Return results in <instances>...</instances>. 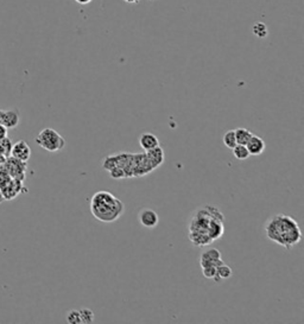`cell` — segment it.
Wrapping results in <instances>:
<instances>
[{
    "mask_svg": "<svg viewBox=\"0 0 304 324\" xmlns=\"http://www.w3.org/2000/svg\"><path fill=\"white\" fill-rule=\"evenodd\" d=\"M225 233V216L214 206L197 208L189 220V240L196 247L209 246L222 238Z\"/></svg>",
    "mask_w": 304,
    "mask_h": 324,
    "instance_id": "1",
    "label": "cell"
},
{
    "mask_svg": "<svg viewBox=\"0 0 304 324\" xmlns=\"http://www.w3.org/2000/svg\"><path fill=\"white\" fill-rule=\"evenodd\" d=\"M265 235L269 240L285 249H291L302 240L300 225L289 215L276 214L265 224Z\"/></svg>",
    "mask_w": 304,
    "mask_h": 324,
    "instance_id": "2",
    "label": "cell"
},
{
    "mask_svg": "<svg viewBox=\"0 0 304 324\" xmlns=\"http://www.w3.org/2000/svg\"><path fill=\"white\" fill-rule=\"evenodd\" d=\"M90 212L98 221L112 224L125 212V204L117 196L107 190H100L90 198Z\"/></svg>",
    "mask_w": 304,
    "mask_h": 324,
    "instance_id": "3",
    "label": "cell"
},
{
    "mask_svg": "<svg viewBox=\"0 0 304 324\" xmlns=\"http://www.w3.org/2000/svg\"><path fill=\"white\" fill-rule=\"evenodd\" d=\"M34 140H36L37 145L41 146L43 150L52 153L60 152L67 145L65 138L58 133L57 131H55L54 129H50V127L42 130Z\"/></svg>",
    "mask_w": 304,
    "mask_h": 324,
    "instance_id": "4",
    "label": "cell"
},
{
    "mask_svg": "<svg viewBox=\"0 0 304 324\" xmlns=\"http://www.w3.org/2000/svg\"><path fill=\"white\" fill-rule=\"evenodd\" d=\"M101 166L106 171L112 168H119L124 171L126 178H133V153L118 152L109 155L103 158Z\"/></svg>",
    "mask_w": 304,
    "mask_h": 324,
    "instance_id": "5",
    "label": "cell"
},
{
    "mask_svg": "<svg viewBox=\"0 0 304 324\" xmlns=\"http://www.w3.org/2000/svg\"><path fill=\"white\" fill-rule=\"evenodd\" d=\"M221 264H223V260L221 258V252L217 248L207 249L200 257V266L201 268L208 266L218 267Z\"/></svg>",
    "mask_w": 304,
    "mask_h": 324,
    "instance_id": "6",
    "label": "cell"
},
{
    "mask_svg": "<svg viewBox=\"0 0 304 324\" xmlns=\"http://www.w3.org/2000/svg\"><path fill=\"white\" fill-rule=\"evenodd\" d=\"M138 220H139L140 225L148 229H153L159 224L158 214L151 208L141 209L138 214Z\"/></svg>",
    "mask_w": 304,
    "mask_h": 324,
    "instance_id": "7",
    "label": "cell"
},
{
    "mask_svg": "<svg viewBox=\"0 0 304 324\" xmlns=\"http://www.w3.org/2000/svg\"><path fill=\"white\" fill-rule=\"evenodd\" d=\"M11 156L15 159H17V161L26 163V162H29V159H30L31 157L30 146L28 145V143L24 142V140H19V142L15 143L11 148Z\"/></svg>",
    "mask_w": 304,
    "mask_h": 324,
    "instance_id": "8",
    "label": "cell"
},
{
    "mask_svg": "<svg viewBox=\"0 0 304 324\" xmlns=\"http://www.w3.org/2000/svg\"><path fill=\"white\" fill-rule=\"evenodd\" d=\"M20 118L17 111L9 110V111H0V124L4 125L7 130L16 129L19 125Z\"/></svg>",
    "mask_w": 304,
    "mask_h": 324,
    "instance_id": "9",
    "label": "cell"
},
{
    "mask_svg": "<svg viewBox=\"0 0 304 324\" xmlns=\"http://www.w3.org/2000/svg\"><path fill=\"white\" fill-rule=\"evenodd\" d=\"M246 147L247 150H249L250 156H259L265 151L266 144L265 142H264L263 138L252 134L249 143L246 144Z\"/></svg>",
    "mask_w": 304,
    "mask_h": 324,
    "instance_id": "10",
    "label": "cell"
},
{
    "mask_svg": "<svg viewBox=\"0 0 304 324\" xmlns=\"http://www.w3.org/2000/svg\"><path fill=\"white\" fill-rule=\"evenodd\" d=\"M145 152H146V155H148L149 161H150L151 165L153 166L154 170L158 169L159 166L164 163V159H165L164 150L161 147V146H158V147H156V148H152V150L145 151Z\"/></svg>",
    "mask_w": 304,
    "mask_h": 324,
    "instance_id": "11",
    "label": "cell"
},
{
    "mask_svg": "<svg viewBox=\"0 0 304 324\" xmlns=\"http://www.w3.org/2000/svg\"><path fill=\"white\" fill-rule=\"evenodd\" d=\"M139 145L144 151H149L152 150V148H156L158 147V146H161L159 145V139L157 138V135L150 133V132H145V133L140 135Z\"/></svg>",
    "mask_w": 304,
    "mask_h": 324,
    "instance_id": "12",
    "label": "cell"
},
{
    "mask_svg": "<svg viewBox=\"0 0 304 324\" xmlns=\"http://www.w3.org/2000/svg\"><path fill=\"white\" fill-rule=\"evenodd\" d=\"M232 275H233V270H232L227 264L223 262V264L219 265L217 267V275L213 278V280H214L215 283H220L221 280L228 279V278H231Z\"/></svg>",
    "mask_w": 304,
    "mask_h": 324,
    "instance_id": "13",
    "label": "cell"
},
{
    "mask_svg": "<svg viewBox=\"0 0 304 324\" xmlns=\"http://www.w3.org/2000/svg\"><path fill=\"white\" fill-rule=\"evenodd\" d=\"M234 132H236V144L240 145H246L251 139V137H252V132L250 130L244 129V127H239V129L234 130Z\"/></svg>",
    "mask_w": 304,
    "mask_h": 324,
    "instance_id": "14",
    "label": "cell"
},
{
    "mask_svg": "<svg viewBox=\"0 0 304 324\" xmlns=\"http://www.w3.org/2000/svg\"><path fill=\"white\" fill-rule=\"evenodd\" d=\"M232 150H233L234 157H236L238 161H245V159H247L250 157V152L249 150H247L246 145L236 144Z\"/></svg>",
    "mask_w": 304,
    "mask_h": 324,
    "instance_id": "15",
    "label": "cell"
},
{
    "mask_svg": "<svg viewBox=\"0 0 304 324\" xmlns=\"http://www.w3.org/2000/svg\"><path fill=\"white\" fill-rule=\"evenodd\" d=\"M252 32L254 36H257L258 38H265L269 34V29L268 26H266V24L258 22L252 26Z\"/></svg>",
    "mask_w": 304,
    "mask_h": 324,
    "instance_id": "16",
    "label": "cell"
},
{
    "mask_svg": "<svg viewBox=\"0 0 304 324\" xmlns=\"http://www.w3.org/2000/svg\"><path fill=\"white\" fill-rule=\"evenodd\" d=\"M223 144L226 147L233 148L236 145V132L234 130H229L223 135Z\"/></svg>",
    "mask_w": 304,
    "mask_h": 324,
    "instance_id": "17",
    "label": "cell"
},
{
    "mask_svg": "<svg viewBox=\"0 0 304 324\" xmlns=\"http://www.w3.org/2000/svg\"><path fill=\"white\" fill-rule=\"evenodd\" d=\"M67 322L71 324H80L82 323L81 321V315H80V310H70V311L67 312Z\"/></svg>",
    "mask_w": 304,
    "mask_h": 324,
    "instance_id": "18",
    "label": "cell"
},
{
    "mask_svg": "<svg viewBox=\"0 0 304 324\" xmlns=\"http://www.w3.org/2000/svg\"><path fill=\"white\" fill-rule=\"evenodd\" d=\"M80 315H81V321L82 323H93L94 322V312L90 309H81L80 310Z\"/></svg>",
    "mask_w": 304,
    "mask_h": 324,
    "instance_id": "19",
    "label": "cell"
},
{
    "mask_svg": "<svg viewBox=\"0 0 304 324\" xmlns=\"http://www.w3.org/2000/svg\"><path fill=\"white\" fill-rule=\"evenodd\" d=\"M202 275H203L204 278H207V279H213V278L217 275V267L215 266L202 267Z\"/></svg>",
    "mask_w": 304,
    "mask_h": 324,
    "instance_id": "20",
    "label": "cell"
},
{
    "mask_svg": "<svg viewBox=\"0 0 304 324\" xmlns=\"http://www.w3.org/2000/svg\"><path fill=\"white\" fill-rule=\"evenodd\" d=\"M5 138H7V129L4 126V125L0 124V142L4 140Z\"/></svg>",
    "mask_w": 304,
    "mask_h": 324,
    "instance_id": "21",
    "label": "cell"
},
{
    "mask_svg": "<svg viewBox=\"0 0 304 324\" xmlns=\"http://www.w3.org/2000/svg\"><path fill=\"white\" fill-rule=\"evenodd\" d=\"M75 1L77 2V4H81V5H87V4H89V2L92 1V0H75Z\"/></svg>",
    "mask_w": 304,
    "mask_h": 324,
    "instance_id": "22",
    "label": "cell"
},
{
    "mask_svg": "<svg viewBox=\"0 0 304 324\" xmlns=\"http://www.w3.org/2000/svg\"><path fill=\"white\" fill-rule=\"evenodd\" d=\"M124 1L127 2V4H138L139 0H124Z\"/></svg>",
    "mask_w": 304,
    "mask_h": 324,
    "instance_id": "23",
    "label": "cell"
}]
</instances>
